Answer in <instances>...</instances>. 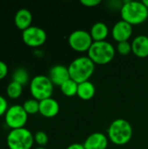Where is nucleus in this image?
<instances>
[{"label": "nucleus", "mask_w": 148, "mask_h": 149, "mask_svg": "<svg viewBox=\"0 0 148 149\" xmlns=\"http://www.w3.org/2000/svg\"><path fill=\"white\" fill-rule=\"evenodd\" d=\"M78 86L79 84L73 79H70L67 81H65L64 84H62L59 87L63 94H65L67 97H72L74 95H77Z\"/></svg>", "instance_id": "18"}, {"label": "nucleus", "mask_w": 148, "mask_h": 149, "mask_svg": "<svg viewBox=\"0 0 148 149\" xmlns=\"http://www.w3.org/2000/svg\"><path fill=\"white\" fill-rule=\"evenodd\" d=\"M8 74V66L6 63L0 60V80L4 79Z\"/></svg>", "instance_id": "25"}, {"label": "nucleus", "mask_w": 148, "mask_h": 149, "mask_svg": "<svg viewBox=\"0 0 148 149\" xmlns=\"http://www.w3.org/2000/svg\"><path fill=\"white\" fill-rule=\"evenodd\" d=\"M133 129L129 121L120 118L114 120L108 127V140L115 145L123 146L127 144L133 137Z\"/></svg>", "instance_id": "2"}, {"label": "nucleus", "mask_w": 148, "mask_h": 149, "mask_svg": "<svg viewBox=\"0 0 148 149\" xmlns=\"http://www.w3.org/2000/svg\"><path fill=\"white\" fill-rule=\"evenodd\" d=\"M70 77L78 84L88 81L95 71V64L88 56H81L73 59L68 66Z\"/></svg>", "instance_id": "3"}, {"label": "nucleus", "mask_w": 148, "mask_h": 149, "mask_svg": "<svg viewBox=\"0 0 148 149\" xmlns=\"http://www.w3.org/2000/svg\"><path fill=\"white\" fill-rule=\"evenodd\" d=\"M101 3L100 0H81V3L87 7H95Z\"/></svg>", "instance_id": "26"}, {"label": "nucleus", "mask_w": 148, "mask_h": 149, "mask_svg": "<svg viewBox=\"0 0 148 149\" xmlns=\"http://www.w3.org/2000/svg\"><path fill=\"white\" fill-rule=\"evenodd\" d=\"M116 51L123 56L128 55L132 52V44L129 41H123L117 44Z\"/></svg>", "instance_id": "22"}, {"label": "nucleus", "mask_w": 148, "mask_h": 149, "mask_svg": "<svg viewBox=\"0 0 148 149\" xmlns=\"http://www.w3.org/2000/svg\"><path fill=\"white\" fill-rule=\"evenodd\" d=\"M121 19L132 25L144 23L148 18V9L141 1H124L120 8Z\"/></svg>", "instance_id": "1"}, {"label": "nucleus", "mask_w": 148, "mask_h": 149, "mask_svg": "<svg viewBox=\"0 0 148 149\" xmlns=\"http://www.w3.org/2000/svg\"><path fill=\"white\" fill-rule=\"evenodd\" d=\"M47 38L45 31L38 26L31 25L22 32L23 42L31 47H39L43 45Z\"/></svg>", "instance_id": "9"}, {"label": "nucleus", "mask_w": 148, "mask_h": 149, "mask_svg": "<svg viewBox=\"0 0 148 149\" xmlns=\"http://www.w3.org/2000/svg\"><path fill=\"white\" fill-rule=\"evenodd\" d=\"M30 76L27 70L24 67H17L12 73V81L17 82L23 86L29 82Z\"/></svg>", "instance_id": "19"}, {"label": "nucleus", "mask_w": 148, "mask_h": 149, "mask_svg": "<svg viewBox=\"0 0 148 149\" xmlns=\"http://www.w3.org/2000/svg\"><path fill=\"white\" fill-rule=\"evenodd\" d=\"M28 120V114L21 105H13L8 108L4 114L5 124L12 130L24 127Z\"/></svg>", "instance_id": "7"}, {"label": "nucleus", "mask_w": 148, "mask_h": 149, "mask_svg": "<svg viewBox=\"0 0 148 149\" xmlns=\"http://www.w3.org/2000/svg\"><path fill=\"white\" fill-rule=\"evenodd\" d=\"M66 149H85V147L81 143H72V144L69 145L66 148Z\"/></svg>", "instance_id": "27"}, {"label": "nucleus", "mask_w": 148, "mask_h": 149, "mask_svg": "<svg viewBox=\"0 0 148 149\" xmlns=\"http://www.w3.org/2000/svg\"><path fill=\"white\" fill-rule=\"evenodd\" d=\"M8 108H9L8 102H7L6 99L3 96L0 95V116L4 115L5 113L7 112Z\"/></svg>", "instance_id": "24"}, {"label": "nucleus", "mask_w": 148, "mask_h": 149, "mask_svg": "<svg viewBox=\"0 0 148 149\" xmlns=\"http://www.w3.org/2000/svg\"><path fill=\"white\" fill-rule=\"evenodd\" d=\"M132 52L140 58L148 57V36L138 35L132 41Z\"/></svg>", "instance_id": "14"}, {"label": "nucleus", "mask_w": 148, "mask_h": 149, "mask_svg": "<svg viewBox=\"0 0 148 149\" xmlns=\"http://www.w3.org/2000/svg\"><path fill=\"white\" fill-rule=\"evenodd\" d=\"M93 40L89 31L85 30L73 31L68 37V44L72 50L78 52H88Z\"/></svg>", "instance_id": "8"}, {"label": "nucleus", "mask_w": 148, "mask_h": 149, "mask_svg": "<svg viewBox=\"0 0 148 149\" xmlns=\"http://www.w3.org/2000/svg\"><path fill=\"white\" fill-rule=\"evenodd\" d=\"M34 141L40 147H44L48 143V135L44 131H38L34 134Z\"/></svg>", "instance_id": "23"}, {"label": "nucleus", "mask_w": 148, "mask_h": 149, "mask_svg": "<svg viewBox=\"0 0 148 149\" xmlns=\"http://www.w3.org/2000/svg\"><path fill=\"white\" fill-rule=\"evenodd\" d=\"M108 142L107 135L100 132H95L85 139L83 145L85 149H106Z\"/></svg>", "instance_id": "12"}, {"label": "nucleus", "mask_w": 148, "mask_h": 149, "mask_svg": "<svg viewBox=\"0 0 148 149\" xmlns=\"http://www.w3.org/2000/svg\"><path fill=\"white\" fill-rule=\"evenodd\" d=\"M27 114H36L39 113V101L35 100L34 98L29 99L24 102L22 105Z\"/></svg>", "instance_id": "21"}, {"label": "nucleus", "mask_w": 148, "mask_h": 149, "mask_svg": "<svg viewBox=\"0 0 148 149\" xmlns=\"http://www.w3.org/2000/svg\"><path fill=\"white\" fill-rule=\"evenodd\" d=\"M133 25L121 19L114 24L112 29V36L118 43L128 41L133 35Z\"/></svg>", "instance_id": "10"}, {"label": "nucleus", "mask_w": 148, "mask_h": 149, "mask_svg": "<svg viewBox=\"0 0 148 149\" xmlns=\"http://www.w3.org/2000/svg\"><path fill=\"white\" fill-rule=\"evenodd\" d=\"M22 93H23V86L20 85L19 83L11 80L8 84L6 88V93L9 98L16 100L21 96Z\"/></svg>", "instance_id": "20"}, {"label": "nucleus", "mask_w": 148, "mask_h": 149, "mask_svg": "<svg viewBox=\"0 0 148 149\" xmlns=\"http://www.w3.org/2000/svg\"><path fill=\"white\" fill-rule=\"evenodd\" d=\"M14 23L17 28L21 30L22 31L31 26L32 23V14L31 12L25 8L19 9L14 17Z\"/></svg>", "instance_id": "15"}, {"label": "nucleus", "mask_w": 148, "mask_h": 149, "mask_svg": "<svg viewBox=\"0 0 148 149\" xmlns=\"http://www.w3.org/2000/svg\"><path fill=\"white\" fill-rule=\"evenodd\" d=\"M49 79L53 85L60 86L65 81L71 79L69 69L63 65H55L49 71Z\"/></svg>", "instance_id": "11"}, {"label": "nucleus", "mask_w": 148, "mask_h": 149, "mask_svg": "<svg viewBox=\"0 0 148 149\" xmlns=\"http://www.w3.org/2000/svg\"><path fill=\"white\" fill-rule=\"evenodd\" d=\"M59 112V104L53 98L39 101V113L45 118H53Z\"/></svg>", "instance_id": "13"}, {"label": "nucleus", "mask_w": 148, "mask_h": 149, "mask_svg": "<svg viewBox=\"0 0 148 149\" xmlns=\"http://www.w3.org/2000/svg\"><path fill=\"white\" fill-rule=\"evenodd\" d=\"M10 149H31L34 144V135L25 127L12 129L6 138Z\"/></svg>", "instance_id": "5"}, {"label": "nucleus", "mask_w": 148, "mask_h": 149, "mask_svg": "<svg viewBox=\"0 0 148 149\" xmlns=\"http://www.w3.org/2000/svg\"><path fill=\"white\" fill-rule=\"evenodd\" d=\"M95 92H96L95 86L93 85L92 82L88 80L79 84L77 95L79 96V99L83 100H90L95 95Z\"/></svg>", "instance_id": "17"}, {"label": "nucleus", "mask_w": 148, "mask_h": 149, "mask_svg": "<svg viewBox=\"0 0 148 149\" xmlns=\"http://www.w3.org/2000/svg\"><path fill=\"white\" fill-rule=\"evenodd\" d=\"M34 149H45L44 147H38V148H36Z\"/></svg>", "instance_id": "29"}, {"label": "nucleus", "mask_w": 148, "mask_h": 149, "mask_svg": "<svg viewBox=\"0 0 148 149\" xmlns=\"http://www.w3.org/2000/svg\"><path fill=\"white\" fill-rule=\"evenodd\" d=\"M115 53L116 49L113 44L104 40L93 42L87 52V56L95 65H102L110 63L114 58Z\"/></svg>", "instance_id": "4"}, {"label": "nucleus", "mask_w": 148, "mask_h": 149, "mask_svg": "<svg viewBox=\"0 0 148 149\" xmlns=\"http://www.w3.org/2000/svg\"><path fill=\"white\" fill-rule=\"evenodd\" d=\"M142 2H143V3L146 5V7L148 9V0H144V1H142Z\"/></svg>", "instance_id": "28"}, {"label": "nucleus", "mask_w": 148, "mask_h": 149, "mask_svg": "<svg viewBox=\"0 0 148 149\" xmlns=\"http://www.w3.org/2000/svg\"><path fill=\"white\" fill-rule=\"evenodd\" d=\"M89 32L93 42L104 41L109 35V28L104 22H96L92 25Z\"/></svg>", "instance_id": "16"}, {"label": "nucleus", "mask_w": 148, "mask_h": 149, "mask_svg": "<svg viewBox=\"0 0 148 149\" xmlns=\"http://www.w3.org/2000/svg\"><path fill=\"white\" fill-rule=\"evenodd\" d=\"M53 86L54 85L48 76L37 75L33 77L30 82V92L35 100L41 101L51 97Z\"/></svg>", "instance_id": "6"}]
</instances>
